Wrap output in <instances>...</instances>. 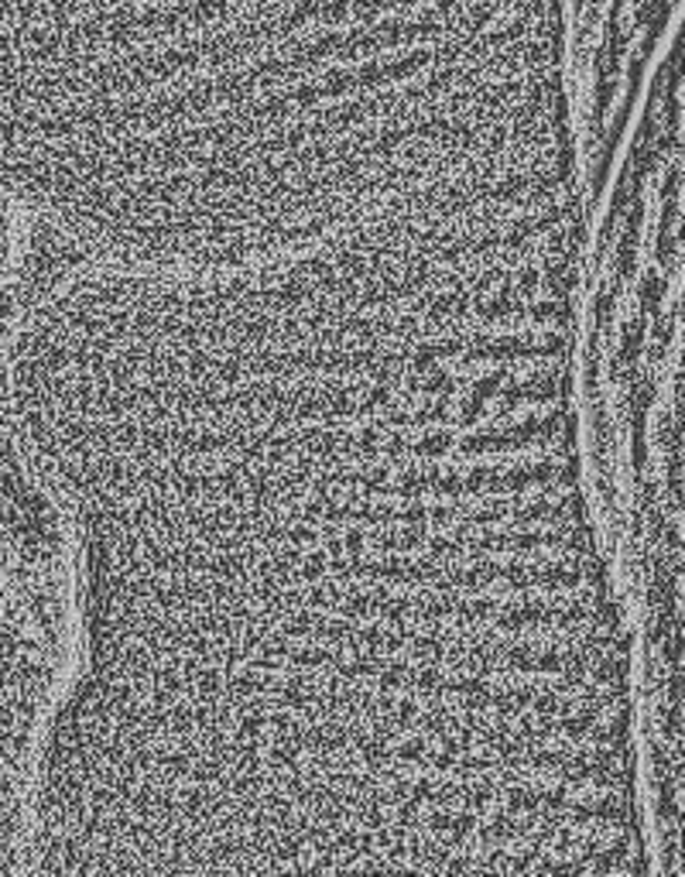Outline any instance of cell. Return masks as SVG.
Wrapping results in <instances>:
<instances>
[{"label":"cell","instance_id":"cell-1","mask_svg":"<svg viewBox=\"0 0 685 877\" xmlns=\"http://www.w3.org/2000/svg\"><path fill=\"white\" fill-rule=\"evenodd\" d=\"M580 175L258 264L83 261L11 409L79 555L46 874H627L573 429Z\"/></svg>","mask_w":685,"mask_h":877}]
</instances>
